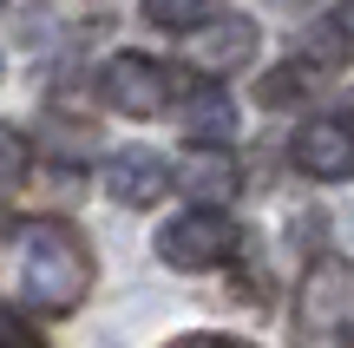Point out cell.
Here are the masks:
<instances>
[{"label": "cell", "mask_w": 354, "mask_h": 348, "mask_svg": "<svg viewBox=\"0 0 354 348\" xmlns=\"http://www.w3.org/2000/svg\"><path fill=\"white\" fill-rule=\"evenodd\" d=\"M216 7H223V0H145V13H151L158 26H177V33H197V26H210Z\"/></svg>", "instance_id": "9"}, {"label": "cell", "mask_w": 354, "mask_h": 348, "mask_svg": "<svg viewBox=\"0 0 354 348\" xmlns=\"http://www.w3.org/2000/svg\"><path fill=\"white\" fill-rule=\"evenodd\" d=\"M236 250H243V230H236V217H230V210L190 204V210H177L165 230H158V257H165L171 270H184V276L223 270Z\"/></svg>", "instance_id": "3"}, {"label": "cell", "mask_w": 354, "mask_h": 348, "mask_svg": "<svg viewBox=\"0 0 354 348\" xmlns=\"http://www.w3.org/2000/svg\"><path fill=\"white\" fill-rule=\"evenodd\" d=\"M165 348H256V342H243V336H216V329H197V336H177Z\"/></svg>", "instance_id": "12"}, {"label": "cell", "mask_w": 354, "mask_h": 348, "mask_svg": "<svg viewBox=\"0 0 354 348\" xmlns=\"http://www.w3.org/2000/svg\"><path fill=\"white\" fill-rule=\"evenodd\" d=\"M289 165L315 184H348L354 178V118L348 112H322L289 138Z\"/></svg>", "instance_id": "4"}, {"label": "cell", "mask_w": 354, "mask_h": 348, "mask_svg": "<svg viewBox=\"0 0 354 348\" xmlns=\"http://www.w3.org/2000/svg\"><path fill=\"white\" fill-rule=\"evenodd\" d=\"M256 20H243V13H223V20H210V26H197L190 33V66L197 73H210V79H223V73H236V66H250V53H256Z\"/></svg>", "instance_id": "6"}, {"label": "cell", "mask_w": 354, "mask_h": 348, "mask_svg": "<svg viewBox=\"0 0 354 348\" xmlns=\"http://www.w3.org/2000/svg\"><path fill=\"white\" fill-rule=\"evenodd\" d=\"M289 342L295 348H354V263L348 257H315L302 270Z\"/></svg>", "instance_id": "2"}, {"label": "cell", "mask_w": 354, "mask_h": 348, "mask_svg": "<svg viewBox=\"0 0 354 348\" xmlns=\"http://www.w3.org/2000/svg\"><path fill=\"white\" fill-rule=\"evenodd\" d=\"M99 99L112 105V112H125V118H158V112H165V99H171L165 66H158V59H138V53H118V59L105 66V79H99Z\"/></svg>", "instance_id": "5"}, {"label": "cell", "mask_w": 354, "mask_h": 348, "mask_svg": "<svg viewBox=\"0 0 354 348\" xmlns=\"http://www.w3.org/2000/svg\"><path fill=\"white\" fill-rule=\"evenodd\" d=\"M26 184V138L13 125H0V204Z\"/></svg>", "instance_id": "11"}, {"label": "cell", "mask_w": 354, "mask_h": 348, "mask_svg": "<svg viewBox=\"0 0 354 348\" xmlns=\"http://www.w3.org/2000/svg\"><path fill=\"white\" fill-rule=\"evenodd\" d=\"M92 296V244L66 217L0 223V315H73Z\"/></svg>", "instance_id": "1"}, {"label": "cell", "mask_w": 354, "mask_h": 348, "mask_svg": "<svg viewBox=\"0 0 354 348\" xmlns=\"http://www.w3.org/2000/svg\"><path fill=\"white\" fill-rule=\"evenodd\" d=\"M276 7H295V0H276Z\"/></svg>", "instance_id": "14"}, {"label": "cell", "mask_w": 354, "mask_h": 348, "mask_svg": "<svg viewBox=\"0 0 354 348\" xmlns=\"http://www.w3.org/2000/svg\"><path fill=\"white\" fill-rule=\"evenodd\" d=\"M177 184H184V197H190V204L223 210L230 197L243 191V165L223 152V145H190V152H184V165H177Z\"/></svg>", "instance_id": "7"}, {"label": "cell", "mask_w": 354, "mask_h": 348, "mask_svg": "<svg viewBox=\"0 0 354 348\" xmlns=\"http://www.w3.org/2000/svg\"><path fill=\"white\" fill-rule=\"evenodd\" d=\"M0 348H46V342H39L20 315H0Z\"/></svg>", "instance_id": "13"}, {"label": "cell", "mask_w": 354, "mask_h": 348, "mask_svg": "<svg viewBox=\"0 0 354 348\" xmlns=\"http://www.w3.org/2000/svg\"><path fill=\"white\" fill-rule=\"evenodd\" d=\"M190 131H197V145H223V131H230L223 92H197V105H190Z\"/></svg>", "instance_id": "10"}, {"label": "cell", "mask_w": 354, "mask_h": 348, "mask_svg": "<svg viewBox=\"0 0 354 348\" xmlns=\"http://www.w3.org/2000/svg\"><path fill=\"white\" fill-rule=\"evenodd\" d=\"M105 191H112V204H131V210H145V204H158V197L171 191V165L158 152H112V165H105Z\"/></svg>", "instance_id": "8"}]
</instances>
